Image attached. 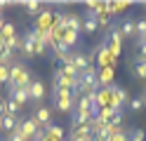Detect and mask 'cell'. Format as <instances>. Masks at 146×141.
I'll return each instance as SVG.
<instances>
[{"mask_svg": "<svg viewBox=\"0 0 146 141\" xmlns=\"http://www.w3.org/2000/svg\"><path fill=\"white\" fill-rule=\"evenodd\" d=\"M21 5L26 7V12H31V14H40L42 12V7H40L38 0H29V3H21Z\"/></svg>", "mask_w": 146, "mask_h": 141, "instance_id": "obj_21", "label": "cell"}, {"mask_svg": "<svg viewBox=\"0 0 146 141\" xmlns=\"http://www.w3.org/2000/svg\"><path fill=\"white\" fill-rule=\"evenodd\" d=\"M132 73H134V78L146 80V61H144V59H137L134 66H132Z\"/></svg>", "mask_w": 146, "mask_h": 141, "instance_id": "obj_16", "label": "cell"}, {"mask_svg": "<svg viewBox=\"0 0 146 141\" xmlns=\"http://www.w3.org/2000/svg\"><path fill=\"white\" fill-rule=\"evenodd\" d=\"M76 40H78V33H76V31H68V28H64V33H61V40H59V42H61V45H66L68 50H71V47L76 45Z\"/></svg>", "mask_w": 146, "mask_h": 141, "instance_id": "obj_13", "label": "cell"}, {"mask_svg": "<svg viewBox=\"0 0 146 141\" xmlns=\"http://www.w3.org/2000/svg\"><path fill=\"white\" fill-rule=\"evenodd\" d=\"M29 94H31V101H40V99L45 97V85H42V80H35V78H33V82L29 85Z\"/></svg>", "mask_w": 146, "mask_h": 141, "instance_id": "obj_10", "label": "cell"}, {"mask_svg": "<svg viewBox=\"0 0 146 141\" xmlns=\"http://www.w3.org/2000/svg\"><path fill=\"white\" fill-rule=\"evenodd\" d=\"M73 103H76V99H54V108L68 113V111L73 108Z\"/></svg>", "mask_w": 146, "mask_h": 141, "instance_id": "obj_18", "label": "cell"}, {"mask_svg": "<svg viewBox=\"0 0 146 141\" xmlns=\"http://www.w3.org/2000/svg\"><path fill=\"white\" fill-rule=\"evenodd\" d=\"M17 113H19V106L12 101V99H5V115L10 118H17Z\"/></svg>", "mask_w": 146, "mask_h": 141, "instance_id": "obj_20", "label": "cell"}, {"mask_svg": "<svg viewBox=\"0 0 146 141\" xmlns=\"http://www.w3.org/2000/svg\"><path fill=\"white\" fill-rule=\"evenodd\" d=\"M97 28H99V24H97V19H90V17H87L85 21H83V31H85V33H94Z\"/></svg>", "mask_w": 146, "mask_h": 141, "instance_id": "obj_22", "label": "cell"}, {"mask_svg": "<svg viewBox=\"0 0 146 141\" xmlns=\"http://www.w3.org/2000/svg\"><path fill=\"white\" fill-rule=\"evenodd\" d=\"M52 24H54V14L42 9V12L38 14V21H35V31H38V33H45V31H50V28H52Z\"/></svg>", "mask_w": 146, "mask_h": 141, "instance_id": "obj_7", "label": "cell"}, {"mask_svg": "<svg viewBox=\"0 0 146 141\" xmlns=\"http://www.w3.org/2000/svg\"><path fill=\"white\" fill-rule=\"evenodd\" d=\"M144 139H146V132H144V129H134L132 136L127 139V141H144Z\"/></svg>", "mask_w": 146, "mask_h": 141, "instance_id": "obj_25", "label": "cell"}, {"mask_svg": "<svg viewBox=\"0 0 146 141\" xmlns=\"http://www.w3.org/2000/svg\"><path fill=\"white\" fill-rule=\"evenodd\" d=\"M113 68L111 66H106V68H99L97 73V85H99V89H104V87H111L113 85Z\"/></svg>", "mask_w": 146, "mask_h": 141, "instance_id": "obj_8", "label": "cell"}, {"mask_svg": "<svg viewBox=\"0 0 146 141\" xmlns=\"http://www.w3.org/2000/svg\"><path fill=\"white\" fill-rule=\"evenodd\" d=\"M3 141H24V139H21L19 134H17V132H12V134H10V136H5Z\"/></svg>", "mask_w": 146, "mask_h": 141, "instance_id": "obj_27", "label": "cell"}, {"mask_svg": "<svg viewBox=\"0 0 146 141\" xmlns=\"http://www.w3.org/2000/svg\"><path fill=\"white\" fill-rule=\"evenodd\" d=\"M14 35H17V31H14L12 24H3V26H0V38H3L5 42L10 40V38H14Z\"/></svg>", "mask_w": 146, "mask_h": 141, "instance_id": "obj_19", "label": "cell"}, {"mask_svg": "<svg viewBox=\"0 0 146 141\" xmlns=\"http://www.w3.org/2000/svg\"><path fill=\"white\" fill-rule=\"evenodd\" d=\"M71 64H73V68H76L78 73H83L87 66H92V54H85V52H78V54H73V59H71Z\"/></svg>", "mask_w": 146, "mask_h": 141, "instance_id": "obj_6", "label": "cell"}, {"mask_svg": "<svg viewBox=\"0 0 146 141\" xmlns=\"http://www.w3.org/2000/svg\"><path fill=\"white\" fill-rule=\"evenodd\" d=\"M38 129H40V127L29 118V120H19V122H17V129H14V132H17L24 141H33V136L38 134Z\"/></svg>", "mask_w": 146, "mask_h": 141, "instance_id": "obj_2", "label": "cell"}, {"mask_svg": "<svg viewBox=\"0 0 146 141\" xmlns=\"http://www.w3.org/2000/svg\"><path fill=\"white\" fill-rule=\"evenodd\" d=\"M7 82H10V66L0 64V85H7Z\"/></svg>", "mask_w": 146, "mask_h": 141, "instance_id": "obj_23", "label": "cell"}, {"mask_svg": "<svg viewBox=\"0 0 146 141\" xmlns=\"http://www.w3.org/2000/svg\"><path fill=\"white\" fill-rule=\"evenodd\" d=\"M45 136L52 139V141H61V139H64V127H59V125H47V127H45Z\"/></svg>", "mask_w": 146, "mask_h": 141, "instance_id": "obj_11", "label": "cell"}, {"mask_svg": "<svg viewBox=\"0 0 146 141\" xmlns=\"http://www.w3.org/2000/svg\"><path fill=\"white\" fill-rule=\"evenodd\" d=\"M66 28L68 31H80V28H83V19L80 17H76V14H66Z\"/></svg>", "mask_w": 146, "mask_h": 141, "instance_id": "obj_14", "label": "cell"}, {"mask_svg": "<svg viewBox=\"0 0 146 141\" xmlns=\"http://www.w3.org/2000/svg\"><path fill=\"white\" fill-rule=\"evenodd\" d=\"M10 99L17 103V106H26V103L31 101V94H29V87H19V89H14L12 94H10Z\"/></svg>", "mask_w": 146, "mask_h": 141, "instance_id": "obj_9", "label": "cell"}, {"mask_svg": "<svg viewBox=\"0 0 146 141\" xmlns=\"http://www.w3.org/2000/svg\"><path fill=\"white\" fill-rule=\"evenodd\" d=\"M144 103H146V94H144Z\"/></svg>", "mask_w": 146, "mask_h": 141, "instance_id": "obj_30", "label": "cell"}, {"mask_svg": "<svg viewBox=\"0 0 146 141\" xmlns=\"http://www.w3.org/2000/svg\"><path fill=\"white\" fill-rule=\"evenodd\" d=\"M17 122H19V118H10V115H3V118H0V127H3L5 132H10V134H12V132L17 129Z\"/></svg>", "mask_w": 146, "mask_h": 141, "instance_id": "obj_15", "label": "cell"}, {"mask_svg": "<svg viewBox=\"0 0 146 141\" xmlns=\"http://www.w3.org/2000/svg\"><path fill=\"white\" fill-rule=\"evenodd\" d=\"M127 139H130V136H127V134H125L123 129H118V132H115L113 136H108V141H127Z\"/></svg>", "mask_w": 146, "mask_h": 141, "instance_id": "obj_26", "label": "cell"}, {"mask_svg": "<svg viewBox=\"0 0 146 141\" xmlns=\"http://www.w3.org/2000/svg\"><path fill=\"white\" fill-rule=\"evenodd\" d=\"M127 106H130L132 111H141L146 103H144V97H137V99H130V103H127Z\"/></svg>", "mask_w": 146, "mask_h": 141, "instance_id": "obj_24", "label": "cell"}, {"mask_svg": "<svg viewBox=\"0 0 146 141\" xmlns=\"http://www.w3.org/2000/svg\"><path fill=\"white\" fill-rule=\"evenodd\" d=\"M50 118H52V111L47 108V106H40L38 111H35L33 113V122H35V125H38L40 129H45V127H47V125H52V122H50Z\"/></svg>", "mask_w": 146, "mask_h": 141, "instance_id": "obj_5", "label": "cell"}, {"mask_svg": "<svg viewBox=\"0 0 146 141\" xmlns=\"http://www.w3.org/2000/svg\"><path fill=\"white\" fill-rule=\"evenodd\" d=\"M3 115H5V99L0 97V118H3Z\"/></svg>", "mask_w": 146, "mask_h": 141, "instance_id": "obj_28", "label": "cell"}, {"mask_svg": "<svg viewBox=\"0 0 146 141\" xmlns=\"http://www.w3.org/2000/svg\"><path fill=\"white\" fill-rule=\"evenodd\" d=\"M5 50V40H3V38H0V52H3Z\"/></svg>", "mask_w": 146, "mask_h": 141, "instance_id": "obj_29", "label": "cell"}, {"mask_svg": "<svg viewBox=\"0 0 146 141\" xmlns=\"http://www.w3.org/2000/svg\"><path fill=\"white\" fill-rule=\"evenodd\" d=\"M108 52H111V56L113 59H118V56H120V47H123V35L118 33V28H111V31H108Z\"/></svg>", "mask_w": 146, "mask_h": 141, "instance_id": "obj_4", "label": "cell"}, {"mask_svg": "<svg viewBox=\"0 0 146 141\" xmlns=\"http://www.w3.org/2000/svg\"><path fill=\"white\" fill-rule=\"evenodd\" d=\"M106 103H111V87H104V89L97 92V106L102 108V106H106Z\"/></svg>", "mask_w": 146, "mask_h": 141, "instance_id": "obj_17", "label": "cell"}, {"mask_svg": "<svg viewBox=\"0 0 146 141\" xmlns=\"http://www.w3.org/2000/svg\"><path fill=\"white\" fill-rule=\"evenodd\" d=\"M134 38H137V47L146 42V17L137 19V35Z\"/></svg>", "mask_w": 146, "mask_h": 141, "instance_id": "obj_12", "label": "cell"}, {"mask_svg": "<svg viewBox=\"0 0 146 141\" xmlns=\"http://www.w3.org/2000/svg\"><path fill=\"white\" fill-rule=\"evenodd\" d=\"M33 82V75H31V71L26 68L24 64H19V61H14L12 66H10V82H7V92H14V89H19V87H29V85Z\"/></svg>", "mask_w": 146, "mask_h": 141, "instance_id": "obj_1", "label": "cell"}, {"mask_svg": "<svg viewBox=\"0 0 146 141\" xmlns=\"http://www.w3.org/2000/svg\"><path fill=\"white\" fill-rule=\"evenodd\" d=\"M115 28H118V33H120L123 38H134L137 35V21H134L132 17L120 19V21L115 24Z\"/></svg>", "mask_w": 146, "mask_h": 141, "instance_id": "obj_3", "label": "cell"}]
</instances>
